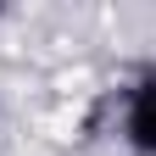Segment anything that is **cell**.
<instances>
[{"mask_svg":"<svg viewBox=\"0 0 156 156\" xmlns=\"http://www.w3.org/2000/svg\"><path fill=\"white\" fill-rule=\"evenodd\" d=\"M123 128H128V145L140 151V156H156V73H145L140 89L128 95V117H123Z\"/></svg>","mask_w":156,"mask_h":156,"instance_id":"1","label":"cell"}]
</instances>
